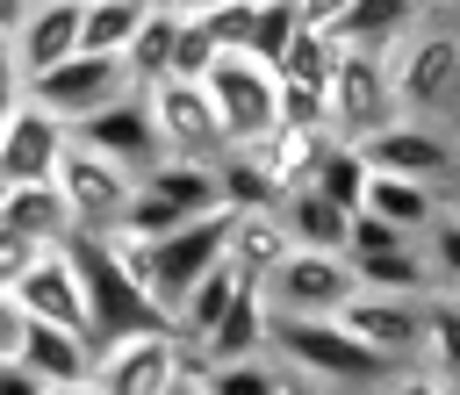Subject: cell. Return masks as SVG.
Returning <instances> with one entry per match:
<instances>
[{"label": "cell", "mask_w": 460, "mask_h": 395, "mask_svg": "<svg viewBox=\"0 0 460 395\" xmlns=\"http://www.w3.org/2000/svg\"><path fill=\"white\" fill-rule=\"evenodd\" d=\"M331 144H338V129H331V122H280V129H273L266 144H252V151L273 165V180H280V187H309Z\"/></svg>", "instance_id": "obj_23"}, {"label": "cell", "mask_w": 460, "mask_h": 395, "mask_svg": "<svg viewBox=\"0 0 460 395\" xmlns=\"http://www.w3.org/2000/svg\"><path fill=\"white\" fill-rule=\"evenodd\" d=\"M137 7H187V0H137Z\"/></svg>", "instance_id": "obj_48"}, {"label": "cell", "mask_w": 460, "mask_h": 395, "mask_svg": "<svg viewBox=\"0 0 460 395\" xmlns=\"http://www.w3.org/2000/svg\"><path fill=\"white\" fill-rule=\"evenodd\" d=\"M144 93H151V115H158L165 158H201V165H216V158L230 151L208 79H158V86H144Z\"/></svg>", "instance_id": "obj_9"}, {"label": "cell", "mask_w": 460, "mask_h": 395, "mask_svg": "<svg viewBox=\"0 0 460 395\" xmlns=\"http://www.w3.org/2000/svg\"><path fill=\"white\" fill-rule=\"evenodd\" d=\"M295 36H302V7H295V0H259V29H252V50H259L266 65H280Z\"/></svg>", "instance_id": "obj_36"}, {"label": "cell", "mask_w": 460, "mask_h": 395, "mask_svg": "<svg viewBox=\"0 0 460 395\" xmlns=\"http://www.w3.org/2000/svg\"><path fill=\"white\" fill-rule=\"evenodd\" d=\"M43 395H101L93 381H58V388H43Z\"/></svg>", "instance_id": "obj_45"}, {"label": "cell", "mask_w": 460, "mask_h": 395, "mask_svg": "<svg viewBox=\"0 0 460 395\" xmlns=\"http://www.w3.org/2000/svg\"><path fill=\"white\" fill-rule=\"evenodd\" d=\"M72 144V122H58L43 101H22L0 122V187H29V180H58V158Z\"/></svg>", "instance_id": "obj_16"}, {"label": "cell", "mask_w": 460, "mask_h": 395, "mask_svg": "<svg viewBox=\"0 0 460 395\" xmlns=\"http://www.w3.org/2000/svg\"><path fill=\"white\" fill-rule=\"evenodd\" d=\"M22 330H29V309L0 287V359H14V352H22Z\"/></svg>", "instance_id": "obj_41"}, {"label": "cell", "mask_w": 460, "mask_h": 395, "mask_svg": "<svg viewBox=\"0 0 460 395\" xmlns=\"http://www.w3.org/2000/svg\"><path fill=\"white\" fill-rule=\"evenodd\" d=\"M172 29H180V7H158V14L137 29V43L122 50V65H129V79H137V86L172 79Z\"/></svg>", "instance_id": "obj_30"}, {"label": "cell", "mask_w": 460, "mask_h": 395, "mask_svg": "<svg viewBox=\"0 0 460 395\" xmlns=\"http://www.w3.org/2000/svg\"><path fill=\"white\" fill-rule=\"evenodd\" d=\"M58 187H65L79 230H122V215H129V201H137V172L115 165V158H101V151L79 144V136H72L65 158H58Z\"/></svg>", "instance_id": "obj_10"}, {"label": "cell", "mask_w": 460, "mask_h": 395, "mask_svg": "<svg viewBox=\"0 0 460 395\" xmlns=\"http://www.w3.org/2000/svg\"><path fill=\"white\" fill-rule=\"evenodd\" d=\"M230 223H237V208L194 215V223H180V230H165V237H122V230H115V251H122V266L144 280V294L172 316V309L187 302V287L230 251Z\"/></svg>", "instance_id": "obj_1"}, {"label": "cell", "mask_w": 460, "mask_h": 395, "mask_svg": "<svg viewBox=\"0 0 460 395\" xmlns=\"http://www.w3.org/2000/svg\"><path fill=\"white\" fill-rule=\"evenodd\" d=\"M180 373H187L180 330H129V338H108L101 359H93L101 395H165Z\"/></svg>", "instance_id": "obj_11"}, {"label": "cell", "mask_w": 460, "mask_h": 395, "mask_svg": "<svg viewBox=\"0 0 460 395\" xmlns=\"http://www.w3.org/2000/svg\"><path fill=\"white\" fill-rule=\"evenodd\" d=\"M208 93H216L230 151H252L280 129V65H266L259 50H223L208 65Z\"/></svg>", "instance_id": "obj_4"}, {"label": "cell", "mask_w": 460, "mask_h": 395, "mask_svg": "<svg viewBox=\"0 0 460 395\" xmlns=\"http://www.w3.org/2000/svg\"><path fill=\"white\" fill-rule=\"evenodd\" d=\"M359 208L367 215H381L388 230H402V237H424L431 223H438V187L431 180H410V172H374L367 180V194H359Z\"/></svg>", "instance_id": "obj_22"}, {"label": "cell", "mask_w": 460, "mask_h": 395, "mask_svg": "<svg viewBox=\"0 0 460 395\" xmlns=\"http://www.w3.org/2000/svg\"><path fill=\"white\" fill-rule=\"evenodd\" d=\"M0 223L22 230V237H36V244H65V237H79V215H72V201H65L58 180L0 187Z\"/></svg>", "instance_id": "obj_21"}, {"label": "cell", "mask_w": 460, "mask_h": 395, "mask_svg": "<svg viewBox=\"0 0 460 395\" xmlns=\"http://www.w3.org/2000/svg\"><path fill=\"white\" fill-rule=\"evenodd\" d=\"M43 388H50L43 373H29L22 359H0V395H43Z\"/></svg>", "instance_id": "obj_42"}, {"label": "cell", "mask_w": 460, "mask_h": 395, "mask_svg": "<svg viewBox=\"0 0 460 395\" xmlns=\"http://www.w3.org/2000/svg\"><path fill=\"white\" fill-rule=\"evenodd\" d=\"M194 14L208 22V36L223 50H252V29H259V0H194Z\"/></svg>", "instance_id": "obj_35"}, {"label": "cell", "mask_w": 460, "mask_h": 395, "mask_svg": "<svg viewBox=\"0 0 460 395\" xmlns=\"http://www.w3.org/2000/svg\"><path fill=\"white\" fill-rule=\"evenodd\" d=\"M137 79H129V65L122 57H101V50H72L65 65H50V72H36L29 79V101H43L58 122H86V115H101L108 101H122Z\"/></svg>", "instance_id": "obj_8"}, {"label": "cell", "mask_w": 460, "mask_h": 395, "mask_svg": "<svg viewBox=\"0 0 460 395\" xmlns=\"http://www.w3.org/2000/svg\"><path fill=\"white\" fill-rule=\"evenodd\" d=\"M29 7H36V0H0V36H14V29H22V14H29Z\"/></svg>", "instance_id": "obj_44"}, {"label": "cell", "mask_w": 460, "mask_h": 395, "mask_svg": "<svg viewBox=\"0 0 460 395\" xmlns=\"http://www.w3.org/2000/svg\"><path fill=\"white\" fill-rule=\"evenodd\" d=\"M14 359L58 388V381H93L101 345H93L86 330H72V323H43V316H29V330H22V352H14Z\"/></svg>", "instance_id": "obj_20"}, {"label": "cell", "mask_w": 460, "mask_h": 395, "mask_svg": "<svg viewBox=\"0 0 460 395\" xmlns=\"http://www.w3.org/2000/svg\"><path fill=\"white\" fill-rule=\"evenodd\" d=\"M14 302H22L29 316H43V323H72V330H86V338H93L86 287H79V266H72V237H65V244H50V251H43V259L22 273Z\"/></svg>", "instance_id": "obj_17"}, {"label": "cell", "mask_w": 460, "mask_h": 395, "mask_svg": "<svg viewBox=\"0 0 460 395\" xmlns=\"http://www.w3.org/2000/svg\"><path fill=\"white\" fill-rule=\"evenodd\" d=\"M165 395H208V388H201V373H180V381H172Z\"/></svg>", "instance_id": "obj_46"}, {"label": "cell", "mask_w": 460, "mask_h": 395, "mask_svg": "<svg viewBox=\"0 0 460 395\" xmlns=\"http://www.w3.org/2000/svg\"><path fill=\"white\" fill-rule=\"evenodd\" d=\"M22 101H29V72H22V57H14V36H0V122H7Z\"/></svg>", "instance_id": "obj_39"}, {"label": "cell", "mask_w": 460, "mask_h": 395, "mask_svg": "<svg viewBox=\"0 0 460 395\" xmlns=\"http://www.w3.org/2000/svg\"><path fill=\"white\" fill-rule=\"evenodd\" d=\"M359 294V273L345 251H316V244H288V259L266 273V302L273 316H338Z\"/></svg>", "instance_id": "obj_7"}, {"label": "cell", "mask_w": 460, "mask_h": 395, "mask_svg": "<svg viewBox=\"0 0 460 395\" xmlns=\"http://www.w3.org/2000/svg\"><path fill=\"white\" fill-rule=\"evenodd\" d=\"M288 244H295V237H288L280 208H237V223H230V251H223V259H230L244 280L266 287V273L288 259Z\"/></svg>", "instance_id": "obj_24"}, {"label": "cell", "mask_w": 460, "mask_h": 395, "mask_svg": "<svg viewBox=\"0 0 460 395\" xmlns=\"http://www.w3.org/2000/svg\"><path fill=\"white\" fill-rule=\"evenodd\" d=\"M453 294H460V287H453Z\"/></svg>", "instance_id": "obj_50"}, {"label": "cell", "mask_w": 460, "mask_h": 395, "mask_svg": "<svg viewBox=\"0 0 460 395\" xmlns=\"http://www.w3.org/2000/svg\"><path fill=\"white\" fill-rule=\"evenodd\" d=\"M158 7H137V0H86V36L79 50H101V57H122L137 43V29L151 22Z\"/></svg>", "instance_id": "obj_29"}, {"label": "cell", "mask_w": 460, "mask_h": 395, "mask_svg": "<svg viewBox=\"0 0 460 395\" xmlns=\"http://www.w3.org/2000/svg\"><path fill=\"white\" fill-rule=\"evenodd\" d=\"M424 359L438 381H460V294L453 287H438L424 302Z\"/></svg>", "instance_id": "obj_31"}, {"label": "cell", "mask_w": 460, "mask_h": 395, "mask_svg": "<svg viewBox=\"0 0 460 395\" xmlns=\"http://www.w3.org/2000/svg\"><path fill=\"white\" fill-rule=\"evenodd\" d=\"M43 251H50V244H36V237H22V230H7V223H0V287L14 294V287H22V273H29Z\"/></svg>", "instance_id": "obj_38"}, {"label": "cell", "mask_w": 460, "mask_h": 395, "mask_svg": "<svg viewBox=\"0 0 460 395\" xmlns=\"http://www.w3.org/2000/svg\"><path fill=\"white\" fill-rule=\"evenodd\" d=\"M288 381H295V366H288L280 352H244V359H216V366L201 373V388H208V395H288Z\"/></svg>", "instance_id": "obj_27"}, {"label": "cell", "mask_w": 460, "mask_h": 395, "mask_svg": "<svg viewBox=\"0 0 460 395\" xmlns=\"http://www.w3.org/2000/svg\"><path fill=\"white\" fill-rule=\"evenodd\" d=\"M388 79H395V108L402 115H424L438 122L446 108H460V29H417L395 57H388Z\"/></svg>", "instance_id": "obj_6"}, {"label": "cell", "mask_w": 460, "mask_h": 395, "mask_svg": "<svg viewBox=\"0 0 460 395\" xmlns=\"http://www.w3.org/2000/svg\"><path fill=\"white\" fill-rule=\"evenodd\" d=\"M288 395H316V388H309V381H302V373H295V381H288Z\"/></svg>", "instance_id": "obj_47"}, {"label": "cell", "mask_w": 460, "mask_h": 395, "mask_svg": "<svg viewBox=\"0 0 460 395\" xmlns=\"http://www.w3.org/2000/svg\"><path fill=\"white\" fill-rule=\"evenodd\" d=\"M273 352H280L302 381H323V388H345V395H374L381 381L402 373V366L381 359L367 338H352L338 316H273Z\"/></svg>", "instance_id": "obj_2"}, {"label": "cell", "mask_w": 460, "mask_h": 395, "mask_svg": "<svg viewBox=\"0 0 460 395\" xmlns=\"http://www.w3.org/2000/svg\"><path fill=\"white\" fill-rule=\"evenodd\" d=\"M338 323H345L352 338H367L381 359H395V366L424 359V302H417V294H381V287H359V294L338 309Z\"/></svg>", "instance_id": "obj_15"}, {"label": "cell", "mask_w": 460, "mask_h": 395, "mask_svg": "<svg viewBox=\"0 0 460 395\" xmlns=\"http://www.w3.org/2000/svg\"><path fill=\"white\" fill-rule=\"evenodd\" d=\"M216 208H223L216 165H201V158H158L137 180V201L122 215V237H165V230H180L194 215H216Z\"/></svg>", "instance_id": "obj_5"}, {"label": "cell", "mask_w": 460, "mask_h": 395, "mask_svg": "<svg viewBox=\"0 0 460 395\" xmlns=\"http://www.w3.org/2000/svg\"><path fill=\"white\" fill-rule=\"evenodd\" d=\"M359 151H367V165L374 172H410V180H446V172H460V144L438 129V122H424V115H395V122H381L374 136H359Z\"/></svg>", "instance_id": "obj_14"}, {"label": "cell", "mask_w": 460, "mask_h": 395, "mask_svg": "<svg viewBox=\"0 0 460 395\" xmlns=\"http://www.w3.org/2000/svg\"><path fill=\"white\" fill-rule=\"evenodd\" d=\"M223 57V43L208 36V22L194 14V0L180 7V29H172V79H208V65Z\"/></svg>", "instance_id": "obj_34"}, {"label": "cell", "mask_w": 460, "mask_h": 395, "mask_svg": "<svg viewBox=\"0 0 460 395\" xmlns=\"http://www.w3.org/2000/svg\"><path fill=\"white\" fill-rule=\"evenodd\" d=\"M295 7H302V29H338L352 0H295Z\"/></svg>", "instance_id": "obj_43"}, {"label": "cell", "mask_w": 460, "mask_h": 395, "mask_svg": "<svg viewBox=\"0 0 460 395\" xmlns=\"http://www.w3.org/2000/svg\"><path fill=\"white\" fill-rule=\"evenodd\" d=\"M374 395H460V388H453V381H438L431 366H424V373H417V366H402V373H395V381H381Z\"/></svg>", "instance_id": "obj_40"}, {"label": "cell", "mask_w": 460, "mask_h": 395, "mask_svg": "<svg viewBox=\"0 0 460 395\" xmlns=\"http://www.w3.org/2000/svg\"><path fill=\"white\" fill-rule=\"evenodd\" d=\"M72 136H79V144H93L101 158L129 165L137 180L165 158V136H158V115H151V93H144V86H129V93H122V101H108L101 115H86Z\"/></svg>", "instance_id": "obj_13"}, {"label": "cell", "mask_w": 460, "mask_h": 395, "mask_svg": "<svg viewBox=\"0 0 460 395\" xmlns=\"http://www.w3.org/2000/svg\"><path fill=\"white\" fill-rule=\"evenodd\" d=\"M424 259H431L438 287H460V208H438V223L424 230Z\"/></svg>", "instance_id": "obj_37"}, {"label": "cell", "mask_w": 460, "mask_h": 395, "mask_svg": "<svg viewBox=\"0 0 460 395\" xmlns=\"http://www.w3.org/2000/svg\"><path fill=\"white\" fill-rule=\"evenodd\" d=\"M367 180H374V165H367V151L352 144V136H338L331 151H323V165H316V180L309 187H323L338 208H359V194H367Z\"/></svg>", "instance_id": "obj_32"}, {"label": "cell", "mask_w": 460, "mask_h": 395, "mask_svg": "<svg viewBox=\"0 0 460 395\" xmlns=\"http://www.w3.org/2000/svg\"><path fill=\"white\" fill-rule=\"evenodd\" d=\"M237 287H244V273H237L230 259H216V266H208V273H201V280L187 287V302L172 309V330H180L187 345H201V338H208V330L223 323V309L237 302Z\"/></svg>", "instance_id": "obj_26"}, {"label": "cell", "mask_w": 460, "mask_h": 395, "mask_svg": "<svg viewBox=\"0 0 460 395\" xmlns=\"http://www.w3.org/2000/svg\"><path fill=\"white\" fill-rule=\"evenodd\" d=\"M216 180H223V208H280V194H288L259 151H223Z\"/></svg>", "instance_id": "obj_28"}, {"label": "cell", "mask_w": 460, "mask_h": 395, "mask_svg": "<svg viewBox=\"0 0 460 395\" xmlns=\"http://www.w3.org/2000/svg\"><path fill=\"white\" fill-rule=\"evenodd\" d=\"M395 79H388V57H367V50H345L338 72H331V129L338 136H374L381 122H395Z\"/></svg>", "instance_id": "obj_12"}, {"label": "cell", "mask_w": 460, "mask_h": 395, "mask_svg": "<svg viewBox=\"0 0 460 395\" xmlns=\"http://www.w3.org/2000/svg\"><path fill=\"white\" fill-rule=\"evenodd\" d=\"M424 7H438V0H424Z\"/></svg>", "instance_id": "obj_49"}, {"label": "cell", "mask_w": 460, "mask_h": 395, "mask_svg": "<svg viewBox=\"0 0 460 395\" xmlns=\"http://www.w3.org/2000/svg\"><path fill=\"white\" fill-rule=\"evenodd\" d=\"M79 36H86V0H36V7L22 14V29H14V57H22V72L36 79V72L65 65V57L79 50Z\"/></svg>", "instance_id": "obj_18"}, {"label": "cell", "mask_w": 460, "mask_h": 395, "mask_svg": "<svg viewBox=\"0 0 460 395\" xmlns=\"http://www.w3.org/2000/svg\"><path fill=\"white\" fill-rule=\"evenodd\" d=\"M280 223H288L295 244H316V251H345V237H352V208H338L323 187H288Z\"/></svg>", "instance_id": "obj_25"}, {"label": "cell", "mask_w": 460, "mask_h": 395, "mask_svg": "<svg viewBox=\"0 0 460 395\" xmlns=\"http://www.w3.org/2000/svg\"><path fill=\"white\" fill-rule=\"evenodd\" d=\"M72 266H79V287H86L93 345L129 338V330H172V316H165V309L144 294V280L122 266L115 230H79V237H72Z\"/></svg>", "instance_id": "obj_3"}, {"label": "cell", "mask_w": 460, "mask_h": 395, "mask_svg": "<svg viewBox=\"0 0 460 395\" xmlns=\"http://www.w3.org/2000/svg\"><path fill=\"white\" fill-rule=\"evenodd\" d=\"M424 29V0H352L345 22L331 29L345 50H367V57H395L410 36Z\"/></svg>", "instance_id": "obj_19"}, {"label": "cell", "mask_w": 460, "mask_h": 395, "mask_svg": "<svg viewBox=\"0 0 460 395\" xmlns=\"http://www.w3.org/2000/svg\"><path fill=\"white\" fill-rule=\"evenodd\" d=\"M338 57H345V43H338L331 29H302V36L288 43L280 72H288V79H309V86H323V93H331V72H338Z\"/></svg>", "instance_id": "obj_33"}]
</instances>
